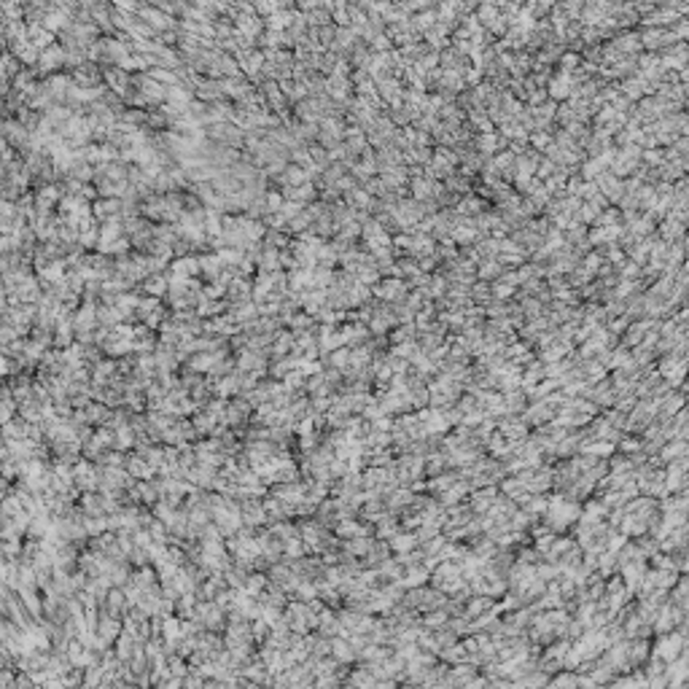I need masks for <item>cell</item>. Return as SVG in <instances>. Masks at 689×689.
<instances>
[{
  "label": "cell",
  "mask_w": 689,
  "mask_h": 689,
  "mask_svg": "<svg viewBox=\"0 0 689 689\" xmlns=\"http://www.w3.org/2000/svg\"><path fill=\"white\" fill-rule=\"evenodd\" d=\"M307 181V173L301 167H296V164H291L288 167V175L283 178V183H305Z\"/></svg>",
  "instance_id": "7a4b0ae2"
},
{
  "label": "cell",
  "mask_w": 689,
  "mask_h": 689,
  "mask_svg": "<svg viewBox=\"0 0 689 689\" xmlns=\"http://www.w3.org/2000/svg\"><path fill=\"white\" fill-rule=\"evenodd\" d=\"M248 412H251V407H248V404H245L242 399L232 401V404H226V418H229V423H232V426H237V423H242L245 418H248Z\"/></svg>",
  "instance_id": "6da1fadb"
},
{
  "label": "cell",
  "mask_w": 689,
  "mask_h": 689,
  "mask_svg": "<svg viewBox=\"0 0 689 689\" xmlns=\"http://www.w3.org/2000/svg\"><path fill=\"white\" fill-rule=\"evenodd\" d=\"M167 288V283L159 278V275H154V278H148V283H146V291H151V294H162V291Z\"/></svg>",
  "instance_id": "3957f363"
}]
</instances>
